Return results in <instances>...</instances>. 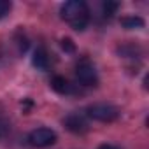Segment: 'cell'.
Here are the masks:
<instances>
[{"instance_id":"cell-8","label":"cell","mask_w":149,"mask_h":149,"mask_svg":"<svg viewBox=\"0 0 149 149\" xmlns=\"http://www.w3.org/2000/svg\"><path fill=\"white\" fill-rule=\"evenodd\" d=\"M121 25L128 30H133V28H142L144 26V19L139 18V16H125L121 18Z\"/></svg>"},{"instance_id":"cell-11","label":"cell","mask_w":149,"mask_h":149,"mask_svg":"<svg viewBox=\"0 0 149 149\" xmlns=\"http://www.w3.org/2000/svg\"><path fill=\"white\" fill-rule=\"evenodd\" d=\"M11 7H13L11 2H7V0H0V19L6 18L11 13Z\"/></svg>"},{"instance_id":"cell-2","label":"cell","mask_w":149,"mask_h":149,"mask_svg":"<svg viewBox=\"0 0 149 149\" xmlns=\"http://www.w3.org/2000/svg\"><path fill=\"white\" fill-rule=\"evenodd\" d=\"M86 114H88V118H91L95 121H102V123H111L119 118L118 107H114L111 104H93L86 109Z\"/></svg>"},{"instance_id":"cell-5","label":"cell","mask_w":149,"mask_h":149,"mask_svg":"<svg viewBox=\"0 0 149 149\" xmlns=\"http://www.w3.org/2000/svg\"><path fill=\"white\" fill-rule=\"evenodd\" d=\"M63 125H65V128H67L68 132H72V133H84V132L88 130V121H86V118H84L83 114H77V112L68 114V116L65 118Z\"/></svg>"},{"instance_id":"cell-6","label":"cell","mask_w":149,"mask_h":149,"mask_svg":"<svg viewBox=\"0 0 149 149\" xmlns=\"http://www.w3.org/2000/svg\"><path fill=\"white\" fill-rule=\"evenodd\" d=\"M32 63H33L39 70H47L51 61H49V54L46 53V49H42V47L35 49V53H33V56H32Z\"/></svg>"},{"instance_id":"cell-1","label":"cell","mask_w":149,"mask_h":149,"mask_svg":"<svg viewBox=\"0 0 149 149\" xmlns=\"http://www.w3.org/2000/svg\"><path fill=\"white\" fill-rule=\"evenodd\" d=\"M60 14H61V19H65L76 32H83L90 21V9L83 0L65 2L60 9Z\"/></svg>"},{"instance_id":"cell-10","label":"cell","mask_w":149,"mask_h":149,"mask_svg":"<svg viewBox=\"0 0 149 149\" xmlns=\"http://www.w3.org/2000/svg\"><path fill=\"white\" fill-rule=\"evenodd\" d=\"M118 7H119V4H118V2H105V4H104V16L111 18L112 14H116Z\"/></svg>"},{"instance_id":"cell-3","label":"cell","mask_w":149,"mask_h":149,"mask_svg":"<svg viewBox=\"0 0 149 149\" xmlns=\"http://www.w3.org/2000/svg\"><path fill=\"white\" fill-rule=\"evenodd\" d=\"M76 76H77V79L83 86H97V83H98L97 70H95V67L90 60H81L77 63Z\"/></svg>"},{"instance_id":"cell-7","label":"cell","mask_w":149,"mask_h":149,"mask_svg":"<svg viewBox=\"0 0 149 149\" xmlns=\"http://www.w3.org/2000/svg\"><path fill=\"white\" fill-rule=\"evenodd\" d=\"M51 88L56 91V93H61V95H65V93H70V83L63 77V76H54L53 77V81H51Z\"/></svg>"},{"instance_id":"cell-9","label":"cell","mask_w":149,"mask_h":149,"mask_svg":"<svg viewBox=\"0 0 149 149\" xmlns=\"http://www.w3.org/2000/svg\"><path fill=\"white\" fill-rule=\"evenodd\" d=\"M9 133H11V123L2 112H0V140H4Z\"/></svg>"},{"instance_id":"cell-12","label":"cell","mask_w":149,"mask_h":149,"mask_svg":"<svg viewBox=\"0 0 149 149\" xmlns=\"http://www.w3.org/2000/svg\"><path fill=\"white\" fill-rule=\"evenodd\" d=\"M61 47H63V51H67V53H74L76 51V46H74V42L67 37V39H61Z\"/></svg>"},{"instance_id":"cell-4","label":"cell","mask_w":149,"mask_h":149,"mask_svg":"<svg viewBox=\"0 0 149 149\" xmlns=\"http://www.w3.org/2000/svg\"><path fill=\"white\" fill-rule=\"evenodd\" d=\"M56 142V133L51 128H35L28 135V144L33 147H47Z\"/></svg>"},{"instance_id":"cell-13","label":"cell","mask_w":149,"mask_h":149,"mask_svg":"<svg viewBox=\"0 0 149 149\" xmlns=\"http://www.w3.org/2000/svg\"><path fill=\"white\" fill-rule=\"evenodd\" d=\"M98 149H119V147H116V146H111V144H104V146H100Z\"/></svg>"}]
</instances>
